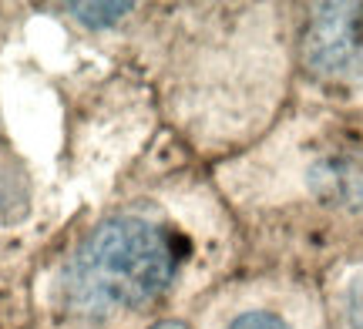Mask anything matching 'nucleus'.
Returning a JSON list of instances; mask_svg holds the SVG:
<instances>
[{
	"label": "nucleus",
	"instance_id": "obj_1",
	"mask_svg": "<svg viewBox=\"0 0 363 329\" xmlns=\"http://www.w3.org/2000/svg\"><path fill=\"white\" fill-rule=\"evenodd\" d=\"M242 269V242L208 168L169 134L128 185L74 225L34 276L38 329H142L189 313Z\"/></svg>",
	"mask_w": 363,
	"mask_h": 329
},
{
	"label": "nucleus",
	"instance_id": "obj_2",
	"mask_svg": "<svg viewBox=\"0 0 363 329\" xmlns=\"http://www.w3.org/2000/svg\"><path fill=\"white\" fill-rule=\"evenodd\" d=\"M57 64L38 84L40 118L0 111V238H34L44 255L115 198L165 138L155 98L121 37H94L61 11Z\"/></svg>",
	"mask_w": 363,
	"mask_h": 329
},
{
	"label": "nucleus",
	"instance_id": "obj_3",
	"mask_svg": "<svg viewBox=\"0 0 363 329\" xmlns=\"http://www.w3.org/2000/svg\"><path fill=\"white\" fill-rule=\"evenodd\" d=\"M296 4H138L121 51L172 142L212 168L259 142L296 98Z\"/></svg>",
	"mask_w": 363,
	"mask_h": 329
},
{
	"label": "nucleus",
	"instance_id": "obj_4",
	"mask_svg": "<svg viewBox=\"0 0 363 329\" xmlns=\"http://www.w3.org/2000/svg\"><path fill=\"white\" fill-rule=\"evenodd\" d=\"M242 269L323 276L363 249V115L293 105L259 142L208 168Z\"/></svg>",
	"mask_w": 363,
	"mask_h": 329
},
{
	"label": "nucleus",
	"instance_id": "obj_5",
	"mask_svg": "<svg viewBox=\"0 0 363 329\" xmlns=\"http://www.w3.org/2000/svg\"><path fill=\"white\" fill-rule=\"evenodd\" d=\"M299 105L363 115V4H296Z\"/></svg>",
	"mask_w": 363,
	"mask_h": 329
},
{
	"label": "nucleus",
	"instance_id": "obj_6",
	"mask_svg": "<svg viewBox=\"0 0 363 329\" xmlns=\"http://www.w3.org/2000/svg\"><path fill=\"white\" fill-rule=\"evenodd\" d=\"M192 329H330L320 279L286 269H239L189 309Z\"/></svg>",
	"mask_w": 363,
	"mask_h": 329
},
{
	"label": "nucleus",
	"instance_id": "obj_7",
	"mask_svg": "<svg viewBox=\"0 0 363 329\" xmlns=\"http://www.w3.org/2000/svg\"><path fill=\"white\" fill-rule=\"evenodd\" d=\"M330 329H363V249L340 259L320 276Z\"/></svg>",
	"mask_w": 363,
	"mask_h": 329
},
{
	"label": "nucleus",
	"instance_id": "obj_8",
	"mask_svg": "<svg viewBox=\"0 0 363 329\" xmlns=\"http://www.w3.org/2000/svg\"><path fill=\"white\" fill-rule=\"evenodd\" d=\"M142 329H192V319H189V313H169V316L152 319Z\"/></svg>",
	"mask_w": 363,
	"mask_h": 329
}]
</instances>
